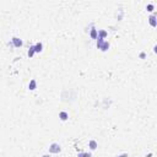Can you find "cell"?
Masks as SVG:
<instances>
[{
    "label": "cell",
    "mask_w": 157,
    "mask_h": 157,
    "mask_svg": "<svg viewBox=\"0 0 157 157\" xmlns=\"http://www.w3.org/2000/svg\"><path fill=\"white\" fill-rule=\"evenodd\" d=\"M90 149L91 150H96L97 149V142L95 141V140H91L90 141Z\"/></svg>",
    "instance_id": "8"
},
{
    "label": "cell",
    "mask_w": 157,
    "mask_h": 157,
    "mask_svg": "<svg viewBox=\"0 0 157 157\" xmlns=\"http://www.w3.org/2000/svg\"><path fill=\"white\" fill-rule=\"evenodd\" d=\"M149 21H150V23H151V26H156L157 25V22H156V16L155 15H152V16H150V19H149Z\"/></svg>",
    "instance_id": "7"
},
{
    "label": "cell",
    "mask_w": 157,
    "mask_h": 157,
    "mask_svg": "<svg viewBox=\"0 0 157 157\" xmlns=\"http://www.w3.org/2000/svg\"><path fill=\"white\" fill-rule=\"evenodd\" d=\"M90 36H91V38H93V39H97V38H98V32H97V30H96V28H92Z\"/></svg>",
    "instance_id": "4"
},
{
    "label": "cell",
    "mask_w": 157,
    "mask_h": 157,
    "mask_svg": "<svg viewBox=\"0 0 157 157\" xmlns=\"http://www.w3.org/2000/svg\"><path fill=\"white\" fill-rule=\"evenodd\" d=\"M140 58L144 59V58H145V53H141V54H140Z\"/></svg>",
    "instance_id": "15"
},
{
    "label": "cell",
    "mask_w": 157,
    "mask_h": 157,
    "mask_svg": "<svg viewBox=\"0 0 157 157\" xmlns=\"http://www.w3.org/2000/svg\"><path fill=\"white\" fill-rule=\"evenodd\" d=\"M77 157H91V153H86V152L84 153V152H82V153H79Z\"/></svg>",
    "instance_id": "12"
},
{
    "label": "cell",
    "mask_w": 157,
    "mask_h": 157,
    "mask_svg": "<svg viewBox=\"0 0 157 157\" xmlns=\"http://www.w3.org/2000/svg\"><path fill=\"white\" fill-rule=\"evenodd\" d=\"M33 47H34V53H39V52H42V48H43L42 43H37V44L33 46Z\"/></svg>",
    "instance_id": "5"
},
{
    "label": "cell",
    "mask_w": 157,
    "mask_h": 157,
    "mask_svg": "<svg viewBox=\"0 0 157 157\" xmlns=\"http://www.w3.org/2000/svg\"><path fill=\"white\" fill-rule=\"evenodd\" d=\"M107 34H108L107 31H104V30H101V31H100V38H103V39H104L106 37H107Z\"/></svg>",
    "instance_id": "9"
},
{
    "label": "cell",
    "mask_w": 157,
    "mask_h": 157,
    "mask_svg": "<svg viewBox=\"0 0 157 157\" xmlns=\"http://www.w3.org/2000/svg\"><path fill=\"white\" fill-rule=\"evenodd\" d=\"M108 48H109V43H108L107 41H104L102 44L100 46V49H102L103 52H106V50H108Z\"/></svg>",
    "instance_id": "3"
},
{
    "label": "cell",
    "mask_w": 157,
    "mask_h": 157,
    "mask_svg": "<svg viewBox=\"0 0 157 157\" xmlns=\"http://www.w3.org/2000/svg\"><path fill=\"white\" fill-rule=\"evenodd\" d=\"M117 157H128V153H123L120 156H117Z\"/></svg>",
    "instance_id": "14"
},
{
    "label": "cell",
    "mask_w": 157,
    "mask_h": 157,
    "mask_svg": "<svg viewBox=\"0 0 157 157\" xmlns=\"http://www.w3.org/2000/svg\"><path fill=\"white\" fill-rule=\"evenodd\" d=\"M11 41H12V44L15 47H21V46H22V41H21L20 38H17V37H14Z\"/></svg>",
    "instance_id": "2"
},
{
    "label": "cell",
    "mask_w": 157,
    "mask_h": 157,
    "mask_svg": "<svg viewBox=\"0 0 157 157\" xmlns=\"http://www.w3.org/2000/svg\"><path fill=\"white\" fill-rule=\"evenodd\" d=\"M33 54H34V47L32 46V47H30V50H28V57H30V58H32V57H33Z\"/></svg>",
    "instance_id": "11"
},
{
    "label": "cell",
    "mask_w": 157,
    "mask_h": 157,
    "mask_svg": "<svg viewBox=\"0 0 157 157\" xmlns=\"http://www.w3.org/2000/svg\"><path fill=\"white\" fill-rule=\"evenodd\" d=\"M59 118H60L61 120H66V119L69 118V115H68L66 112H60L59 113Z\"/></svg>",
    "instance_id": "6"
},
{
    "label": "cell",
    "mask_w": 157,
    "mask_h": 157,
    "mask_svg": "<svg viewBox=\"0 0 157 157\" xmlns=\"http://www.w3.org/2000/svg\"><path fill=\"white\" fill-rule=\"evenodd\" d=\"M60 145L59 144H52L50 146H49V152H52V153H59L60 152Z\"/></svg>",
    "instance_id": "1"
},
{
    "label": "cell",
    "mask_w": 157,
    "mask_h": 157,
    "mask_svg": "<svg viewBox=\"0 0 157 157\" xmlns=\"http://www.w3.org/2000/svg\"><path fill=\"white\" fill-rule=\"evenodd\" d=\"M28 88H30V90H34V88H36V81H34V80H31V82H30V85H28Z\"/></svg>",
    "instance_id": "10"
},
{
    "label": "cell",
    "mask_w": 157,
    "mask_h": 157,
    "mask_svg": "<svg viewBox=\"0 0 157 157\" xmlns=\"http://www.w3.org/2000/svg\"><path fill=\"white\" fill-rule=\"evenodd\" d=\"M42 157H50V156H48V155H44V156H42Z\"/></svg>",
    "instance_id": "16"
},
{
    "label": "cell",
    "mask_w": 157,
    "mask_h": 157,
    "mask_svg": "<svg viewBox=\"0 0 157 157\" xmlns=\"http://www.w3.org/2000/svg\"><path fill=\"white\" fill-rule=\"evenodd\" d=\"M147 10H149V11H152V10H153V5L152 4H149L147 5Z\"/></svg>",
    "instance_id": "13"
}]
</instances>
